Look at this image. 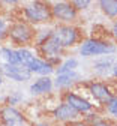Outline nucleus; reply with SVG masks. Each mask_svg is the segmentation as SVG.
Masks as SVG:
<instances>
[{
	"label": "nucleus",
	"instance_id": "nucleus-18",
	"mask_svg": "<svg viewBox=\"0 0 117 126\" xmlns=\"http://www.w3.org/2000/svg\"><path fill=\"white\" fill-rule=\"evenodd\" d=\"M17 56H18V60H20V65L23 66H27L29 63L33 60V57L38 56L35 51H33L30 47H21V48H17Z\"/></svg>",
	"mask_w": 117,
	"mask_h": 126
},
{
	"label": "nucleus",
	"instance_id": "nucleus-16",
	"mask_svg": "<svg viewBox=\"0 0 117 126\" xmlns=\"http://www.w3.org/2000/svg\"><path fill=\"white\" fill-rule=\"evenodd\" d=\"M98 6L108 18H117V0H99Z\"/></svg>",
	"mask_w": 117,
	"mask_h": 126
},
{
	"label": "nucleus",
	"instance_id": "nucleus-13",
	"mask_svg": "<svg viewBox=\"0 0 117 126\" xmlns=\"http://www.w3.org/2000/svg\"><path fill=\"white\" fill-rule=\"evenodd\" d=\"M26 68L32 72V75H38V77H51V75L56 74V68L50 62L44 60L39 56L33 57V60L29 63Z\"/></svg>",
	"mask_w": 117,
	"mask_h": 126
},
{
	"label": "nucleus",
	"instance_id": "nucleus-22",
	"mask_svg": "<svg viewBox=\"0 0 117 126\" xmlns=\"http://www.w3.org/2000/svg\"><path fill=\"white\" fill-rule=\"evenodd\" d=\"M71 5L80 12V11H87V9L90 8L92 2H90V0H72Z\"/></svg>",
	"mask_w": 117,
	"mask_h": 126
},
{
	"label": "nucleus",
	"instance_id": "nucleus-6",
	"mask_svg": "<svg viewBox=\"0 0 117 126\" xmlns=\"http://www.w3.org/2000/svg\"><path fill=\"white\" fill-rule=\"evenodd\" d=\"M62 98H63L62 101L66 102L72 110H75L80 116H87L89 113H92L95 110V104H92V101H89L87 98L83 96V94L75 93L72 90L65 92Z\"/></svg>",
	"mask_w": 117,
	"mask_h": 126
},
{
	"label": "nucleus",
	"instance_id": "nucleus-9",
	"mask_svg": "<svg viewBox=\"0 0 117 126\" xmlns=\"http://www.w3.org/2000/svg\"><path fill=\"white\" fill-rule=\"evenodd\" d=\"M0 71H2L3 77L14 83H27L32 80V72L23 66V65H0Z\"/></svg>",
	"mask_w": 117,
	"mask_h": 126
},
{
	"label": "nucleus",
	"instance_id": "nucleus-28",
	"mask_svg": "<svg viewBox=\"0 0 117 126\" xmlns=\"http://www.w3.org/2000/svg\"><path fill=\"white\" fill-rule=\"evenodd\" d=\"M3 83H5V77H3L2 71H0V86H3Z\"/></svg>",
	"mask_w": 117,
	"mask_h": 126
},
{
	"label": "nucleus",
	"instance_id": "nucleus-15",
	"mask_svg": "<svg viewBox=\"0 0 117 126\" xmlns=\"http://www.w3.org/2000/svg\"><path fill=\"white\" fill-rule=\"evenodd\" d=\"M0 65H20L18 56H17V48L11 45L0 47Z\"/></svg>",
	"mask_w": 117,
	"mask_h": 126
},
{
	"label": "nucleus",
	"instance_id": "nucleus-3",
	"mask_svg": "<svg viewBox=\"0 0 117 126\" xmlns=\"http://www.w3.org/2000/svg\"><path fill=\"white\" fill-rule=\"evenodd\" d=\"M35 33L36 30H33V26L20 20V21L11 23L8 39L14 45H17V48H21V47H29L32 42H35Z\"/></svg>",
	"mask_w": 117,
	"mask_h": 126
},
{
	"label": "nucleus",
	"instance_id": "nucleus-5",
	"mask_svg": "<svg viewBox=\"0 0 117 126\" xmlns=\"http://www.w3.org/2000/svg\"><path fill=\"white\" fill-rule=\"evenodd\" d=\"M53 20L59 24H75L78 20V11L71 5V2H54L51 5Z\"/></svg>",
	"mask_w": 117,
	"mask_h": 126
},
{
	"label": "nucleus",
	"instance_id": "nucleus-21",
	"mask_svg": "<svg viewBox=\"0 0 117 126\" xmlns=\"http://www.w3.org/2000/svg\"><path fill=\"white\" fill-rule=\"evenodd\" d=\"M9 26H11V23H8V21H6V18L0 15V41H3V39H6V38H8Z\"/></svg>",
	"mask_w": 117,
	"mask_h": 126
},
{
	"label": "nucleus",
	"instance_id": "nucleus-8",
	"mask_svg": "<svg viewBox=\"0 0 117 126\" xmlns=\"http://www.w3.org/2000/svg\"><path fill=\"white\" fill-rule=\"evenodd\" d=\"M87 92L93 98V101H96L99 105H107L111 99H113V90L111 87L105 83V81H90L87 83Z\"/></svg>",
	"mask_w": 117,
	"mask_h": 126
},
{
	"label": "nucleus",
	"instance_id": "nucleus-17",
	"mask_svg": "<svg viewBox=\"0 0 117 126\" xmlns=\"http://www.w3.org/2000/svg\"><path fill=\"white\" fill-rule=\"evenodd\" d=\"M80 66V60L74 56L71 57H65L63 62L56 68V74H63V72H71V71H77ZM54 74V75H56Z\"/></svg>",
	"mask_w": 117,
	"mask_h": 126
},
{
	"label": "nucleus",
	"instance_id": "nucleus-12",
	"mask_svg": "<svg viewBox=\"0 0 117 126\" xmlns=\"http://www.w3.org/2000/svg\"><path fill=\"white\" fill-rule=\"evenodd\" d=\"M54 89V78L51 77H38L29 86V92L32 96H45L50 94Z\"/></svg>",
	"mask_w": 117,
	"mask_h": 126
},
{
	"label": "nucleus",
	"instance_id": "nucleus-1",
	"mask_svg": "<svg viewBox=\"0 0 117 126\" xmlns=\"http://www.w3.org/2000/svg\"><path fill=\"white\" fill-rule=\"evenodd\" d=\"M78 53L83 59H98L104 56H114L117 53V45L108 39H102L99 36H90L81 41V44L78 45Z\"/></svg>",
	"mask_w": 117,
	"mask_h": 126
},
{
	"label": "nucleus",
	"instance_id": "nucleus-4",
	"mask_svg": "<svg viewBox=\"0 0 117 126\" xmlns=\"http://www.w3.org/2000/svg\"><path fill=\"white\" fill-rule=\"evenodd\" d=\"M53 36L63 50L72 48L81 44V33L75 24H57L53 27Z\"/></svg>",
	"mask_w": 117,
	"mask_h": 126
},
{
	"label": "nucleus",
	"instance_id": "nucleus-7",
	"mask_svg": "<svg viewBox=\"0 0 117 126\" xmlns=\"http://www.w3.org/2000/svg\"><path fill=\"white\" fill-rule=\"evenodd\" d=\"M0 125L2 126H29L26 114L18 107H0Z\"/></svg>",
	"mask_w": 117,
	"mask_h": 126
},
{
	"label": "nucleus",
	"instance_id": "nucleus-11",
	"mask_svg": "<svg viewBox=\"0 0 117 126\" xmlns=\"http://www.w3.org/2000/svg\"><path fill=\"white\" fill-rule=\"evenodd\" d=\"M83 81V75L78 71H71V72H63V74H56L54 78V87L59 90L68 92L74 86L80 84Z\"/></svg>",
	"mask_w": 117,
	"mask_h": 126
},
{
	"label": "nucleus",
	"instance_id": "nucleus-14",
	"mask_svg": "<svg viewBox=\"0 0 117 126\" xmlns=\"http://www.w3.org/2000/svg\"><path fill=\"white\" fill-rule=\"evenodd\" d=\"M116 57L114 56H104V57H98L93 60L92 63V68L93 72L98 74L99 77H107L108 74L113 72V68L116 65Z\"/></svg>",
	"mask_w": 117,
	"mask_h": 126
},
{
	"label": "nucleus",
	"instance_id": "nucleus-19",
	"mask_svg": "<svg viewBox=\"0 0 117 126\" xmlns=\"http://www.w3.org/2000/svg\"><path fill=\"white\" fill-rule=\"evenodd\" d=\"M24 101V94L20 92V90H14L11 92L8 96H6V101H5V105H11V107H17L20 105L21 102Z\"/></svg>",
	"mask_w": 117,
	"mask_h": 126
},
{
	"label": "nucleus",
	"instance_id": "nucleus-2",
	"mask_svg": "<svg viewBox=\"0 0 117 126\" xmlns=\"http://www.w3.org/2000/svg\"><path fill=\"white\" fill-rule=\"evenodd\" d=\"M23 21L30 26H44L50 21H53L51 5L45 2H30L21 8Z\"/></svg>",
	"mask_w": 117,
	"mask_h": 126
},
{
	"label": "nucleus",
	"instance_id": "nucleus-27",
	"mask_svg": "<svg viewBox=\"0 0 117 126\" xmlns=\"http://www.w3.org/2000/svg\"><path fill=\"white\" fill-rule=\"evenodd\" d=\"M111 75L117 80V62H116V65H114V68H113V72H111Z\"/></svg>",
	"mask_w": 117,
	"mask_h": 126
},
{
	"label": "nucleus",
	"instance_id": "nucleus-25",
	"mask_svg": "<svg viewBox=\"0 0 117 126\" xmlns=\"http://www.w3.org/2000/svg\"><path fill=\"white\" fill-rule=\"evenodd\" d=\"M65 126H90L89 123H86L84 120H77V122H72V123H68V125H65Z\"/></svg>",
	"mask_w": 117,
	"mask_h": 126
},
{
	"label": "nucleus",
	"instance_id": "nucleus-26",
	"mask_svg": "<svg viewBox=\"0 0 117 126\" xmlns=\"http://www.w3.org/2000/svg\"><path fill=\"white\" fill-rule=\"evenodd\" d=\"M32 126H53V125L48 123V122H36V123H33Z\"/></svg>",
	"mask_w": 117,
	"mask_h": 126
},
{
	"label": "nucleus",
	"instance_id": "nucleus-24",
	"mask_svg": "<svg viewBox=\"0 0 117 126\" xmlns=\"http://www.w3.org/2000/svg\"><path fill=\"white\" fill-rule=\"evenodd\" d=\"M110 32H111V36H113V42L117 45V20L111 24V30Z\"/></svg>",
	"mask_w": 117,
	"mask_h": 126
},
{
	"label": "nucleus",
	"instance_id": "nucleus-10",
	"mask_svg": "<svg viewBox=\"0 0 117 126\" xmlns=\"http://www.w3.org/2000/svg\"><path fill=\"white\" fill-rule=\"evenodd\" d=\"M51 116L56 122H60V123H65V125L81 120V116L63 101H60L59 104L54 105V108L51 110Z\"/></svg>",
	"mask_w": 117,
	"mask_h": 126
},
{
	"label": "nucleus",
	"instance_id": "nucleus-20",
	"mask_svg": "<svg viewBox=\"0 0 117 126\" xmlns=\"http://www.w3.org/2000/svg\"><path fill=\"white\" fill-rule=\"evenodd\" d=\"M104 108H105V111H107V114L110 117H113V119L117 120V96H113V99Z\"/></svg>",
	"mask_w": 117,
	"mask_h": 126
},
{
	"label": "nucleus",
	"instance_id": "nucleus-23",
	"mask_svg": "<svg viewBox=\"0 0 117 126\" xmlns=\"http://www.w3.org/2000/svg\"><path fill=\"white\" fill-rule=\"evenodd\" d=\"M90 126H116L114 123H111L107 117H102V119H99L98 122H95L93 125H90Z\"/></svg>",
	"mask_w": 117,
	"mask_h": 126
}]
</instances>
